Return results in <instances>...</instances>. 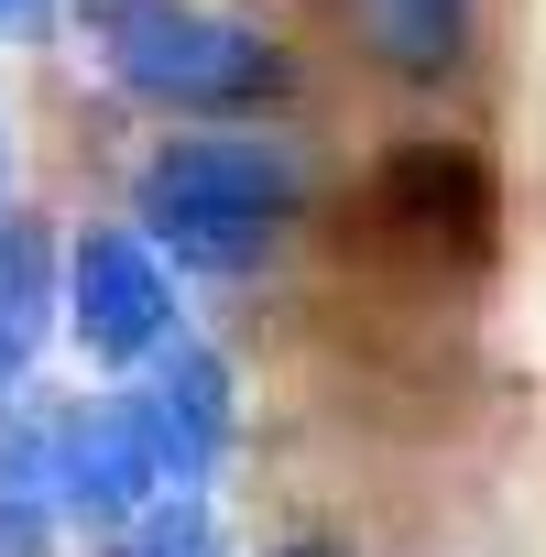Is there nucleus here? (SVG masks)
<instances>
[{"label": "nucleus", "mask_w": 546, "mask_h": 557, "mask_svg": "<svg viewBox=\"0 0 546 557\" xmlns=\"http://www.w3.org/2000/svg\"><path fill=\"white\" fill-rule=\"evenodd\" d=\"M296 208H307V175L262 132H186L132 186V219H142L153 262H186V273H251L285 240Z\"/></svg>", "instance_id": "obj_1"}, {"label": "nucleus", "mask_w": 546, "mask_h": 557, "mask_svg": "<svg viewBox=\"0 0 546 557\" xmlns=\"http://www.w3.org/2000/svg\"><path fill=\"white\" fill-rule=\"evenodd\" d=\"M110 77L164 110H262L285 88V66L251 23L186 12V0H110Z\"/></svg>", "instance_id": "obj_2"}, {"label": "nucleus", "mask_w": 546, "mask_h": 557, "mask_svg": "<svg viewBox=\"0 0 546 557\" xmlns=\"http://www.w3.org/2000/svg\"><path fill=\"white\" fill-rule=\"evenodd\" d=\"M110 405H121V426H132V448H142L153 503H186V492L219 470V448H229V372H219L208 350H186V339H164L153 372H142L132 394H110Z\"/></svg>", "instance_id": "obj_3"}, {"label": "nucleus", "mask_w": 546, "mask_h": 557, "mask_svg": "<svg viewBox=\"0 0 546 557\" xmlns=\"http://www.w3.org/2000/svg\"><path fill=\"white\" fill-rule=\"evenodd\" d=\"M66 329L88 339V361H153L175 339V273L153 262L142 230H88L66 251V285H55Z\"/></svg>", "instance_id": "obj_4"}, {"label": "nucleus", "mask_w": 546, "mask_h": 557, "mask_svg": "<svg viewBox=\"0 0 546 557\" xmlns=\"http://www.w3.org/2000/svg\"><path fill=\"white\" fill-rule=\"evenodd\" d=\"M372 219L426 240V251H481L502 197H492V164L470 143H394L383 175H372Z\"/></svg>", "instance_id": "obj_5"}, {"label": "nucleus", "mask_w": 546, "mask_h": 557, "mask_svg": "<svg viewBox=\"0 0 546 557\" xmlns=\"http://www.w3.org/2000/svg\"><path fill=\"white\" fill-rule=\"evenodd\" d=\"M45 329H55V240L34 219H0V394L34 372Z\"/></svg>", "instance_id": "obj_6"}, {"label": "nucleus", "mask_w": 546, "mask_h": 557, "mask_svg": "<svg viewBox=\"0 0 546 557\" xmlns=\"http://www.w3.org/2000/svg\"><path fill=\"white\" fill-rule=\"evenodd\" d=\"M361 34L394 77H448L470 55V0H361Z\"/></svg>", "instance_id": "obj_7"}, {"label": "nucleus", "mask_w": 546, "mask_h": 557, "mask_svg": "<svg viewBox=\"0 0 546 557\" xmlns=\"http://www.w3.org/2000/svg\"><path fill=\"white\" fill-rule=\"evenodd\" d=\"M121 557H219V524L197 513V503H153L142 524H132V546Z\"/></svg>", "instance_id": "obj_8"}, {"label": "nucleus", "mask_w": 546, "mask_h": 557, "mask_svg": "<svg viewBox=\"0 0 546 557\" xmlns=\"http://www.w3.org/2000/svg\"><path fill=\"white\" fill-rule=\"evenodd\" d=\"M23 12H34V0H0V23H23Z\"/></svg>", "instance_id": "obj_9"}, {"label": "nucleus", "mask_w": 546, "mask_h": 557, "mask_svg": "<svg viewBox=\"0 0 546 557\" xmlns=\"http://www.w3.org/2000/svg\"><path fill=\"white\" fill-rule=\"evenodd\" d=\"M273 557H328V546H273Z\"/></svg>", "instance_id": "obj_10"}]
</instances>
